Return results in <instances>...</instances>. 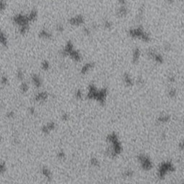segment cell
Wrapping results in <instances>:
<instances>
[{
    "label": "cell",
    "mask_w": 184,
    "mask_h": 184,
    "mask_svg": "<svg viewBox=\"0 0 184 184\" xmlns=\"http://www.w3.org/2000/svg\"><path fill=\"white\" fill-rule=\"evenodd\" d=\"M12 22L17 26L19 33L20 35H25L30 30V24L31 23L28 19L27 14L17 13L12 17Z\"/></svg>",
    "instance_id": "6da1fadb"
},
{
    "label": "cell",
    "mask_w": 184,
    "mask_h": 184,
    "mask_svg": "<svg viewBox=\"0 0 184 184\" xmlns=\"http://www.w3.org/2000/svg\"><path fill=\"white\" fill-rule=\"evenodd\" d=\"M137 158L140 161L142 168L145 170H150L152 168V163L150 161L148 157H147L144 155H138Z\"/></svg>",
    "instance_id": "7a4b0ae2"
},
{
    "label": "cell",
    "mask_w": 184,
    "mask_h": 184,
    "mask_svg": "<svg viewBox=\"0 0 184 184\" xmlns=\"http://www.w3.org/2000/svg\"><path fill=\"white\" fill-rule=\"evenodd\" d=\"M147 54H148V56L149 58H150L152 59H153L156 63H160V64H162L163 63V56L159 53H157L154 49L152 48H150L149 49L148 52H147Z\"/></svg>",
    "instance_id": "3957f363"
},
{
    "label": "cell",
    "mask_w": 184,
    "mask_h": 184,
    "mask_svg": "<svg viewBox=\"0 0 184 184\" xmlns=\"http://www.w3.org/2000/svg\"><path fill=\"white\" fill-rule=\"evenodd\" d=\"M84 22H85L84 17L81 15L73 16L68 20V23L72 26H80L84 23Z\"/></svg>",
    "instance_id": "277c9868"
},
{
    "label": "cell",
    "mask_w": 184,
    "mask_h": 184,
    "mask_svg": "<svg viewBox=\"0 0 184 184\" xmlns=\"http://www.w3.org/2000/svg\"><path fill=\"white\" fill-rule=\"evenodd\" d=\"M144 33H145V31L143 30V28L141 26H140V27H137L136 28L130 30L129 35H130V37L133 38L140 39Z\"/></svg>",
    "instance_id": "5b68a950"
},
{
    "label": "cell",
    "mask_w": 184,
    "mask_h": 184,
    "mask_svg": "<svg viewBox=\"0 0 184 184\" xmlns=\"http://www.w3.org/2000/svg\"><path fill=\"white\" fill-rule=\"evenodd\" d=\"M73 49H74V46H73V42H72L71 40H68V41L66 42V44H65V45L64 46L63 49L62 51H61V52H60L61 56H62L63 57H68L69 56V55H70V53H71V52Z\"/></svg>",
    "instance_id": "8992f818"
},
{
    "label": "cell",
    "mask_w": 184,
    "mask_h": 184,
    "mask_svg": "<svg viewBox=\"0 0 184 184\" xmlns=\"http://www.w3.org/2000/svg\"><path fill=\"white\" fill-rule=\"evenodd\" d=\"M0 45L4 48H7L9 45V40L5 32L0 29Z\"/></svg>",
    "instance_id": "52a82bcc"
},
{
    "label": "cell",
    "mask_w": 184,
    "mask_h": 184,
    "mask_svg": "<svg viewBox=\"0 0 184 184\" xmlns=\"http://www.w3.org/2000/svg\"><path fill=\"white\" fill-rule=\"evenodd\" d=\"M56 127V123L53 122H49L42 127V132L45 134H49L51 131H53Z\"/></svg>",
    "instance_id": "ba28073f"
},
{
    "label": "cell",
    "mask_w": 184,
    "mask_h": 184,
    "mask_svg": "<svg viewBox=\"0 0 184 184\" xmlns=\"http://www.w3.org/2000/svg\"><path fill=\"white\" fill-rule=\"evenodd\" d=\"M107 96V89H102L100 91H98V95L96 99V100L99 101L101 104H104L105 103V99Z\"/></svg>",
    "instance_id": "9c48e42d"
},
{
    "label": "cell",
    "mask_w": 184,
    "mask_h": 184,
    "mask_svg": "<svg viewBox=\"0 0 184 184\" xmlns=\"http://www.w3.org/2000/svg\"><path fill=\"white\" fill-rule=\"evenodd\" d=\"M48 98V94L46 91L38 92L34 97L35 101L37 102H43L45 101Z\"/></svg>",
    "instance_id": "30bf717a"
},
{
    "label": "cell",
    "mask_w": 184,
    "mask_h": 184,
    "mask_svg": "<svg viewBox=\"0 0 184 184\" xmlns=\"http://www.w3.org/2000/svg\"><path fill=\"white\" fill-rule=\"evenodd\" d=\"M31 81L34 86H35L36 88H40L42 86V79L40 76H39L38 74H34L32 75L31 76Z\"/></svg>",
    "instance_id": "8fae6325"
},
{
    "label": "cell",
    "mask_w": 184,
    "mask_h": 184,
    "mask_svg": "<svg viewBox=\"0 0 184 184\" xmlns=\"http://www.w3.org/2000/svg\"><path fill=\"white\" fill-rule=\"evenodd\" d=\"M128 15V9L126 5L125 6H119L116 10V15L119 18H124Z\"/></svg>",
    "instance_id": "7c38bea8"
},
{
    "label": "cell",
    "mask_w": 184,
    "mask_h": 184,
    "mask_svg": "<svg viewBox=\"0 0 184 184\" xmlns=\"http://www.w3.org/2000/svg\"><path fill=\"white\" fill-rule=\"evenodd\" d=\"M38 35L40 38H41L42 39H44V40H51L53 38V35L52 33H50L48 30L46 29H42L38 33Z\"/></svg>",
    "instance_id": "4fadbf2b"
},
{
    "label": "cell",
    "mask_w": 184,
    "mask_h": 184,
    "mask_svg": "<svg viewBox=\"0 0 184 184\" xmlns=\"http://www.w3.org/2000/svg\"><path fill=\"white\" fill-rule=\"evenodd\" d=\"M68 57H70L73 60H74L76 62H80L81 60V55L78 51L75 50V49H73L71 52V53H70Z\"/></svg>",
    "instance_id": "5bb4252c"
},
{
    "label": "cell",
    "mask_w": 184,
    "mask_h": 184,
    "mask_svg": "<svg viewBox=\"0 0 184 184\" xmlns=\"http://www.w3.org/2000/svg\"><path fill=\"white\" fill-rule=\"evenodd\" d=\"M94 63H87L84 64V65L82 66V68L81 69L80 73L82 75L86 74L91 69H92V68H94Z\"/></svg>",
    "instance_id": "9a60e30c"
},
{
    "label": "cell",
    "mask_w": 184,
    "mask_h": 184,
    "mask_svg": "<svg viewBox=\"0 0 184 184\" xmlns=\"http://www.w3.org/2000/svg\"><path fill=\"white\" fill-rule=\"evenodd\" d=\"M27 15L30 22H34L36 21V20L38 19V11H37L36 9H32V10H30V12H28Z\"/></svg>",
    "instance_id": "2e32d148"
},
{
    "label": "cell",
    "mask_w": 184,
    "mask_h": 184,
    "mask_svg": "<svg viewBox=\"0 0 184 184\" xmlns=\"http://www.w3.org/2000/svg\"><path fill=\"white\" fill-rule=\"evenodd\" d=\"M140 55H141V51H140V48H136L133 51V54H132V63H137L139 61L140 58Z\"/></svg>",
    "instance_id": "e0dca14e"
},
{
    "label": "cell",
    "mask_w": 184,
    "mask_h": 184,
    "mask_svg": "<svg viewBox=\"0 0 184 184\" xmlns=\"http://www.w3.org/2000/svg\"><path fill=\"white\" fill-rule=\"evenodd\" d=\"M123 80H124L125 85L128 86V87L133 86V81L132 79V78L130 77V76L128 74V73H125V74H124Z\"/></svg>",
    "instance_id": "ac0fdd59"
},
{
    "label": "cell",
    "mask_w": 184,
    "mask_h": 184,
    "mask_svg": "<svg viewBox=\"0 0 184 184\" xmlns=\"http://www.w3.org/2000/svg\"><path fill=\"white\" fill-rule=\"evenodd\" d=\"M41 173L42 175H44L45 178H46L48 180H51L52 178V173L50 170L46 167H42L41 170Z\"/></svg>",
    "instance_id": "d6986e66"
},
{
    "label": "cell",
    "mask_w": 184,
    "mask_h": 184,
    "mask_svg": "<svg viewBox=\"0 0 184 184\" xmlns=\"http://www.w3.org/2000/svg\"><path fill=\"white\" fill-rule=\"evenodd\" d=\"M30 89V86L28 85V83L27 82H24V81H22V83L20 85V91L23 94H25L28 91V90Z\"/></svg>",
    "instance_id": "ffe728a7"
},
{
    "label": "cell",
    "mask_w": 184,
    "mask_h": 184,
    "mask_svg": "<svg viewBox=\"0 0 184 184\" xmlns=\"http://www.w3.org/2000/svg\"><path fill=\"white\" fill-rule=\"evenodd\" d=\"M107 142H109V143H113L114 142L118 140V137H117V135H116L115 133L110 134H109V135L107 136Z\"/></svg>",
    "instance_id": "44dd1931"
},
{
    "label": "cell",
    "mask_w": 184,
    "mask_h": 184,
    "mask_svg": "<svg viewBox=\"0 0 184 184\" xmlns=\"http://www.w3.org/2000/svg\"><path fill=\"white\" fill-rule=\"evenodd\" d=\"M170 119V116L169 115H161L158 117L157 122L159 123H164V122H168Z\"/></svg>",
    "instance_id": "7402d4cb"
},
{
    "label": "cell",
    "mask_w": 184,
    "mask_h": 184,
    "mask_svg": "<svg viewBox=\"0 0 184 184\" xmlns=\"http://www.w3.org/2000/svg\"><path fill=\"white\" fill-rule=\"evenodd\" d=\"M9 78H8V77H7V76L3 75V76H1V78H0V83H1V84H2V86H7V85L9 84Z\"/></svg>",
    "instance_id": "603a6c76"
},
{
    "label": "cell",
    "mask_w": 184,
    "mask_h": 184,
    "mask_svg": "<svg viewBox=\"0 0 184 184\" xmlns=\"http://www.w3.org/2000/svg\"><path fill=\"white\" fill-rule=\"evenodd\" d=\"M16 76H17V78L18 80L20 81H23L24 78V73L23 71L21 70V69H19L17 71Z\"/></svg>",
    "instance_id": "cb8c5ba5"
},
{
    "label": "cell",
    "mask_w": 184,
    "mask_h": 184,
    "mask_svg": "<svg viewBox=\"0 0 184 184\" xmlns=\"http://www.w3.org/2000/svg\"><path fill=\"white\" fill-rule=\"evenodd\" d=\"M7 1L6 0H0V13L4 12L7 9Z\"/></svg>",
    "instance_id": "d4e9b609"
},
{
    "label": "cell",
    "mask_w": 184,
    "mask_h": 184,
    "mask_svg": "<svg viewBox=\"0 0 184 184\" xmlns=\"http://www.w3.org/2000/svg\"><path fill=\"white\" fill-rule=\"evenodd\" d=\"M51 67L50 63L48 60H43L41 63V68L43 71H48L49 68Z\"/></svg>",
    "instance_id": "484cf974"
},
{
    "label": "cell",
    "mask_w": 184,
    "mask_h": 184,
    "mask_svg": "<svg viewBox=\"0 0 184 184\" xmlns=\"http://www.w3.org/2000/svg\"><path fill=\"white\" fill-rule=\"evenodd\" d=\"M6 164L4 162H0V175L6 172Z\"/></svg>",
    "instance_id": "4316f807"
},
{
    "label": "cell",
    "mask_w": 184,
    "mask_h": 184,
    "mask_svg": "<svg viewBox=\"0 0 184 184\" xmlns=\"http://www.w3.org/2000/svg\"><path fill=\"white\" fill-rule=\"evenodd\" d=\"M133 173L134 172L132 170H126V171L123 173V175H124V177H125V178H130V177H132L133 175Z\"/></svg>",
    "instance_id": "83f0119b"
},
{
    "label": "cell",
    "mask_w": 184,
    "mask_h": 184,
    "mask_svg": "<svg viewBox=\"0 0 184 184\" xmlns=\"http://www.w3.org/2000/svg\"><path fill=\"white\" fill-rule=\"evenodd\" d=\"M144 10H145V9H144V7L143 6H141L139 8V9H138V15H137V18H139V19H142V17H143V14H144Z\"/></svg>",
    "instance_id": "f1b7e54d"
},
{
    "label": "cell",
    "mask_w": 184,
    "mask_h": 184,
    "mask_svg": "<svg viewBox=\"0 0 184 184\" xmlns=\"http://www.w3.org/2000/svg\"><path fill=\"white\" fill-rule=\"evenodd\" d=\"M104 27L105 29H111L112 26V23L109 20H105L104 22Z\"/></svg>",
    "instance_id": "f546056e"
},
{
    "label": "cell",
    "mask_w": 184,
    "mask_h": 184,
    "mask_svg": "<svg viewBox=\"0 0 184 184\" xmlns=\"http://www.w3.org/2000/svg\"><path fill=\"white\" fill-rule=\"evenodd\" d=\"M90 162H91V165H93V166H94V167L99 166V160H97L96 158H95V157L92 158Z\"/></svg>",
    "instance_id": "4dcf8cb0"
},
{
    "label": "cell",
    "mask_w": 184,
    "mask_h": 184,
    "mask_svg": "<svg viewBox=\"0 0 184 184\" xmlns=\"http://www.w3.org/2000/svg\"><path fill=\"white\" fill-rule=\"evenodd\" d=\"M56 31L58 33H63L64 31V26L61 23H59L56 25Z\"/></svg>",
    "instance_id": "1f68e13d"
},
{
    "label": "cell",
    "mask_w": 184,
    "mask_h": 184,
    "mask_svg": "<svg viewBox=\"0 0 184 184\" xmlns=\"http://www.w3.org/2000/svg\"><path fill=\"white\" fill-rule=\"evenodd\" d=\"M15 116V113L14 112V111H9L7 113V117L8 119H13Z\"/></svg>",
    "instance_id": "d6a6232c"
},
{
    "label": "cell",
    "mask_w": 184,
    "mask_h": 184,
    "mask_svg": "<svg viewBox=\"0 0 184 184\" xmlns=\"http://www.w3.org/2000/svg\"><path fill=\"white\" fill-rule=\"evenodd\" d=\"M168 94H169L170 97L173 98V97H175V95H176V91H175L174 89H171L169 91V92H168Z\"/></svg>",
    "instance_id": "836d02e7"
},
{
    "label": "cell",
    "mask_w": 184,
    "mask_h": 184,
    "mask_svg": "<svg viewBox=\"0 0 184 184\" xmlns=\"http://www.w3.org/2000/svg\"><path fill=\"white\" fill-rule=\"evenodd\" d=\"M61 119H62L63 121H68V119H69V115H68L67 113H63L62 115H61Z\"/></svg>",
    "instance_id": "e575fe53"
},
{
    "label": "cell",
    "mask_w": 184,
    "mask_h": 184,
    "mask_svg": "<svg viewBox=\"0 0 184 184\" xmlns=\"http://www.w3.org/2000/svg\"><path fill=\"white\" fill-rule=\"evenodd\" d=\"M58 157L59 159H60V160H63V159L65 157V152L63 151L59 152L58 153Z\"/></svg>",
    "instance_id": "d590c367"
},
{
    "label": "cell",
    "mask_w": 184,
    "mask_h": 184,
    "mask_svg": "<svg viewBox=\"0 0 184 184\" xmlns=\"http://www.w3.org/2000/svg\"><path fill=\"white\" fill-rule=\"evenodd\" d=\"M76 97L78 99H81L82 98V92H81L80 89H78L76 92Z\"/></svg>",
    "instance_id": "8d00e7d4"
},
{
    "label": "cell",
    "mask_w": 184,
    "mask_h": 184,
    "mask_svg": "<svg viewBox=\"0 0 184 184\" xmlns=\"http://www.w3.org/2000/svg\"><path fill=\"white\" fill-rule=\"evenodd\" d=\"M91 29H89V27H84L83 28V33H84V35H89L91 34Z\"/></svg>",
    "instance_id": "74e56055"
},
{
    "label": "cell",
    "mask_w": 184,
    "mask_h": 184,
    "mask_svg": "<svg viewBox=\"0 0 184 184\" xmlns=\"http://www.w3.org/2000/svg\"><path fill=\"white\" fill-rule=\"evenodd\" d=\"M119 6H125L127 4V0H117Z\"/></svg>",
    "instance_id": "f35d334b"
},
{
    "label": "cell",
    "mask_w": 184,
    "mask_h": 184,
    "mask_svg": "<svg viewBox=\"0 0 184 184\" xmlns=\"http://www.w3.org/2000/svg\"><path fill=\"white\" fill-rule=\"evenodd\" d=\"M29 112H30L31 115H34V114H35V107H30V108H29Z\"/></svg>",
    "instance_id": "ab89813d"
},
{
    "label": "cell",
    "mask_w": 184,
    "mask_h": 184,
    "mask_svg": "<svg viewBox=\"0 0 184 184\" xmlns=\"http://www.w3.org/2000/svg\"><path fill=\"white\" fill-rule=\"evenodd\" d=\"M168 80H169L170 82L173 83V82H174V81H175V77H174V76H170L168 78Z\"/></svg>",
    "instance_id": "60d3db41"
},
{
    "label": "cell",
    "mask_w": 184,
    "mask_h": 184,
    "mask_svg": "<svg viewBox=\"0 0 184 184\" xmlns=\"http://www.w3.org/2000/svg\"><path fill=\"white\" fill-rule=\"evenodd\" d=\"M170 48H171V47H170V45L168 44V43L165 45V49L166 51H169Z\"/></svg>",
    "instance_id": "b9f144b4"
},
{
    "label": "cell",
    "mask_w": 184,
    "mask_h": 184,
    "mask_svg": "<svg viewBox=\"0 0 184 184\" xmlns=\"http://www.w3.org/2000/svg\"><path fill=\"white\" fill-rule=\"evenodd\" d=\"M137 83H139V84H143V83H144V81H143V79L142 78H140L137 79Z\"/></svg>",
    "instance_id": "7bdbcfd3"
},
{
    "label": "cell",
    "mask_w": 184,
    "mask_h": 184,
    "mask_svg": "<svg viewBox=\"0 0 184 184\" xmlns=\"http://www.w3.org/2000/svg\"><path fill=\"white\" fill-rule=\"evenodd\" d=\"M179 148H181V150H183V142H181V143L179 144Z\"/></svg>",
    "instance_id": "ee69618b"
},
{
    "label": "cell",
    "mask_w": 184,
    "mask_h": 184,
    "mask_svg": "<svg viewBox=\"0 0 184 184\" xmlns=\"http://www.w3.org/2000/svg\"><path fill=\"white\" fill-rule=\"evenodd\" d=\"M167 2H168L169 3H172L174 2V0H167Z\"/></svg>",
    "instance_id": "f6af8a7d"
},
{
    "label": "cell",
    "mask_w": 184,
    "mask_h": 184,
    "mask_svg": "<svg viewBox=\"0 0 184 184\" xmlns=\"http://www.w3.org/2000/svg\"><path fill=\"white\" fill-rule=\"evenodd\" d=\"M1 141H2V137L0 136V142H1Z\"/></svg>",
    "instance_id": "bcb514c9"
}]
</instances>
